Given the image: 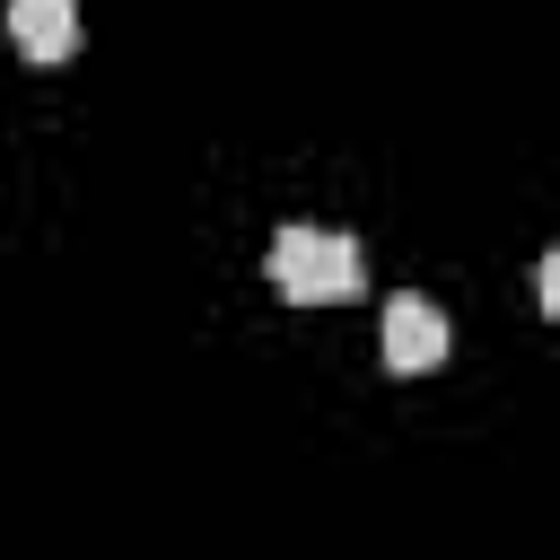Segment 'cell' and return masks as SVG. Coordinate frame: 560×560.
Instances as JSON below:
<instances>
[{
  "instance_id": "3",
  "label": "cell",
  "mask_w": 560,
  "mask_h": 560,
  "mask_svg": "<svg viewBox=\"0 0 560 560\" xmlns=\"http://www.w3.org/2000/svg\"><path fill=\"white\" fill-rule=\"evenodd\" d=\"M9 44L26 61H70L79 52V0H9Z\"/></svg>"
},
{
  "instance_id": "1",
  "label": "cell",
  "mask_w": 560,
  "mask_h": 560,
  "mask_svg": "<svg viewBox=\"0 0 560 560\" xmlns=\"http://www.w3.org/2000/svg\"><path fill=\"white\" fill-rule=\"evenodd\" d=\"M262 271H271V289H280L289 306H341V298L368 289L359 236H332V228H280Z\"/></svg>"
},
{
  "instance_id": "2",
  "label": "cell",
  "mask_w": 560,
  "mask_h": 560,
  "mask_svg": "<svg viewBox=\"0 0 560 560\" xmlns=\"http://www.w3.org/2000/svg\"><path fill=\"white\" fill-rule=\"evenodd\" d=\"M376 350H385L394 376H429V368H446V315H438L420 289H402V298H385Z\"/></svg>"
},
{
  "instance_id": "4",
  "label": "cell",
  "mask_w": 560,
  "mask_h": 560,
  "mask_svg": "<svg viewBox=\"0 0 560 560\" xmlns=\"http://www.w3.org/2000/svg\"><path fill=\"white\" fill-rule=\"evenodd\" d=\"M534 298H542V315L560 324V245H551V254L534 262Z\"/></svg>"
}]
</instances>
